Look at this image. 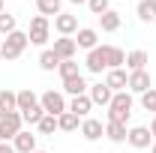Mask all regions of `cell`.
I'll list each match as a JSON object with an SVG mask.
<instances>
[{"mask_svg":"<svg viewBox=\"0 0 156 153\" xmlns=\"http://www.w3.org/2000/svg\"><path fill=\"white\" fill-rule=\"evenodd\" d=\"M90 102H93V105H105V108H108V105H111V87H108V84H105V81H99V84H93V87H90Z\"/></svg>","mask_w":156,"mask_h":153,"instance_id":"obj_10","label":"cell"},{"mask_svg":"<svg viewBox=\"0 0 156 153\" xmlns=\"http://www.w3.org/2000/svg\"><path fill=\"white\" fill-rule=\"evenodd\" d=\"M132 114V93L129 90H120L111 96V105H108V120L111 123H126Z\"/></svg>","mask_w":156,"mask_h":153,"instance_id":"obj_2","label":"cell"},{"mask_svg":"<svg viewBox=\"0 0 156 153\" xmlns=\"http://www.w3.org/2000/svg\"><path fill=\"white\" fill-rule=\"evenodd\" d=\"M12 147H15V153H33L36 150V135L21 129V132L12 138Z\"/></svg>","mask_w":156,"mask_h":153,"instance_id":"obj_11","label":"cell"},{"mask_svg":"<svg viewBox=\"0 0 156 153\" xmlns=\"http://www.w3.org/2000/svg\"><path fill=\"white\" fill-rule=\"evenodd\" d=\"M18 27H15V15H9V12H0V33L3 36H9V33H15Z\"/></svg>","mask_w":156,"mask_h":153,"instance_id":"obj_28","label":"cell"},{"mask_svg":"<svg viewBox=\"0 0 156 153\" xmlns=\"http://www.w3.org/2000/svg\"><path fill=\"white\" fill-rule=\"evenodd\" d=\"M48 18L45 15H33V21H30V33H27V39H30V45H45L48 42Z\"/></svg>","mask_w":156,"mask_h":153,"instance_id":"obj_6","label":"cell"},{"mask_svg":"<svg viewBox=\"0 0 156 153\" xmlns=\"http://www.w3.org/2000/svg\"><path fill=\"white\" fill-rule=\"evenodd\" d=\"M36 3H39V0H36Z\"/></svg>","mask_w":156,"mask_h":153,"instance_id":"obj_41","label":"cell"},{"mask_svg":"<svg viewBox=\"0 0 156 153\" xmlns=\"http://www.w3.org/2000/svg\"><path fill=\"white\" fill-rule=\"evenodd\" d=\"M138 18H141V21H153V18H156L153 0H141V3H138Z\"/></svg>","mask_w":156,"mask_h":153,"instance_id":"obj_29","label":"cell"},{"mask_svg":"<svg viewBox=\"0 0 156 153\" xmlns=\"http://www.w3.org/2000/svg\"><path fill=\"white\" fill-rule=\"evenodd\" d=\"M36 129H39L42 135H54V129H57V117H54V114H45V117L36 123Z\"/></svg>","mask_w":156,"mask_h":153,"instance_id":"obj_27","label":"cell"},{"mask_svg":"<svg viewBox=\"0 0 156 153\" xmlns=\"http://www.w3.org/2000/svg\"><path fill=\"white\" fill-rule=\"evenodd\" d=\"M126 135H129V129H126V123H105V138L108 141H114V144H123L126 141Z\"/></svg>","mask_w":156,"mask_h":153,"instance_id":"obj_18","label":"cell"},{"mask_svg":"<svg viewBox=\"0 0 156 153\" xmlns=\"http://www.w3.org/2000/svg\"><path fill=\"white\" fill-rule=\"evenodd\" d=\"M153 12H156V0H153Z\"/></svg>","mask_w":156,"mask_h":153,"instance_id":"obj_38","label":"cell"},{"mask_svg":"<svg viewBox=\"0 0 156 153\" xmlns=\"http://www.w3.org/2000/svg\"><path fill=\"white\" fill-rule=\"evenodd\" d=\"M126 66H129V72H138V69H144L147 66V51H132V54H126Z\"/></svg>","mask_w":156,"mask_h":153,"instance_id":"obj_21","label":"cell"},{"mask_svg":"<svg viewBox=\"0 0 156 153\" xmlns=\"http://www.w3.org/2000/svg\"><path fill=\"white\" fill-rule=\"evenodd\" d=\"M126 141H129L132 147H138V150H144V147H150V144H153V135H150L147 126H132L129 135H126Z\"/></svg>","mask_w":156,"mask_h":153,"instance_id":"obj_7","label":"cell"},{"mask_svg":"<svg viewBox=\"0 0 156 153\" xmlns=\"http://www.w3.org/2000/svg\"><path fill=\"white\" fill-rule=\"evenodd\" d=\"M99 24H102L105 33H114V30H120V15H117L114 9H108L105 15H99Z\"/></svg>","mask_w":156,"mask_h":153,"instance_id":"obj_20","label":"cell"},{"mask_svg":"<svg viewBox=\"0 0 156 153\" xmlns=\"http://www.w3.org/2000/svg\"><path fill=\"white\" fill-rule=\"evenodd\" d=\"M87 6H90L93 15H105V12L111 9V0H87Z\"/></svg>","mask_w":156,"mask_h":153,"instance_id":"obj_30","label":"cell"},{"mask_svg":"<svg viewBox=\"0 0 156 153\" xmlns=\"http://www.w3.org/2000/svg\"><path fill=\"white\" fill-rule=\"evenodd\" d=\"M78 120H81V117H75L72 111H63V114L57 117V129H63V132H75Z\"/></svg>","mask_w":156,"mask_h":153,"instance_id":"obj_22","label":"cell"},{"mask_svg":"<svg viewBox=\"0 0 156 153\" xmlns=\"http://www.w3.org/2000/svg\"><path fill=\"white\" fill-rule=\"evenodd\" d=\"M39 108V96L27 87V90H18V114H27V111H33Z\"/></svg>","mask_w":156,"mask_h":153,"instance_id":"obj_16","label":"cell"},{"mask_svg":"<svg viewBox=\"0 0 156 153\" xmlns=\"http://www.w3.org/2000/svg\"><path fill=\"white\" fill-rule=\"evenodd\" d=\"M57 72H60V78H63V81H66V78H75V75H81V72H78V63H75V60H60Z\"/></svg>","mask_w":156,"mask_h":153,"instance_id":"obj_26","label":"cell"},{"mask_svg":"<svg viewBox=\"0 0 156 153\" xmlns=\"http://www.w3.org/2000/svg\"><path fill=\"white\" fill-rule=\"evenodd\" d=\"M0 117H6V108H3V105H0Z\"/></svg>","mask_w":156,"mask_h":153,"instance_id":"obj_34","label":"cell"},{"mask_svg":"<svg viewBox=\"0 0 156 153\" xmlns=\"http://www.w3.org/2000/svg\"><path fill=\"white\" fill-rule=\"evenodd\" d=\"M150 147H153V153H156V141H153V144H150Z\"/></svg>","mask_w":156,"mask_h":153,"instance_id":"obj_36","label":"cell"},{"mask_svg":"<svg viewBox=\"0 0 156 153\" xmlns=\"http://www.w3.org/2000/svg\"><path fill=\"white\" fill-rule=\"evenodd\" d=\"M90 108H93V102H90V96L81 93V96H72V102H69V111L75 117H87L90 114Z\"/></svg>","mask_w":156,"mask_h":153,"instance_id":"obj_17","label":"cell"},{"mask_svg":"<svg viewBox=\"0 0 156 153\" xmlns=\"http://www.w3.org/2000/svg\"><path fill=\"white\" fill-rule=\"evenodd\" d=\"M21 126H24V117H21L18 111L0 117V141H12V138L21 132Z\"/></svg>","mask_w":156,"mask_h":153,"instance_id":"obj_5","label":"cell"},{"mask_svg":"<svg viewBox=\"0 0 156 153\" xmlns=\"http://www.w3.org/2000/svg\"><path fill=\"white\" fill-rule=\"evenodd\" d=\"M39 66H42L45 72H51V69H57V66H60V57L48 48V51H42V54H39Z\"/></svg>","mask_w":156,"mask_h":153,"instance_id":"obj_25","label":"cell"},{"mask_svg":"<svg viewBox=\"0 0 156 153\" xmlns=\"http://www.w3.org/2000/svg\"><path fill=\"white\" fill-rule=\"evenodd\" d=\"M126 63V54L117 48V45H96L90 54H87V69L90 72H102V69H120Z\"/></svg>","mask_w":156,"mask_h":153,"instance_id":"obj_1","label":"cell"},{"mask_svg":"<svg viewBox=\"0 0 156 153\" xmlns=\"http://www.w3.org/2000/svg\"><path fill=\"white\" fill-rule=\"evenodd\" d=\"M96 39H99V33L93 30V27H81V30L75 33V45H78V48L93 51V48H96Z\"/></svg>","mask_w":156,"mask_h":153,"instance_id":"obj_15","label":"cell"},{"mask_svg":"<svg viewBox=\"0 0 156 153\" xmlns=\"http://www.w3.org/2000/svg\"><path fill=\"white\" fill-rule=\"evenodd\" d=\"M0 105L6 108V114L18 111V93H12V90H0Z\"/></svg>","mask_w":156,"mask_h":153,"instance_id":"obj_24","label":"cell"},{"mask_svg":"<svg viewBox=\"0 0 156 153\" xmlns=\"http://www.w3.org/2000/svg\"><path fill=\"white\" fill-rule=\"evenodd\" d=\"M36 6H39V15H45V18H48V15H54V18H57L63 0H39Z\"/></svg>","mask_w":156,"mask_h":153,"instance_id":"obj_23","label":"cell"},{"mask_svg":"<svg viewBox=\"0 0 156 153\" xmlns=\"http://www.w3.org/2000/svg\"><path fill=\"white\" fill-rule=\"evenodd\" d=\"M129 93H147L150 90V72L147 69H138V72H129Z\"/></svg>","mask_w":156,"mask_h":153,"instance_id":"obj_8","label":"cell"},{"mask_svg":"<svg viewBox=\"0 0 156 153\" xmlns=\"http://www.w3.org/2000/svg\"><path fill=\"white\" fill-rule=\"evenodd\" d=\"M147 129H150V135H153V141H156V117L150 120V126H147Z\"/></svg>","mask_w":156,"mask_h":153,"instance_id":"obj_33","label":"cell"},{"mask_svg":"<svg viewBox=\"0 0 156 153\" xmlns=\"http://www.w3.org/2000/svg\"><path fill=\"white\" fill-rule=\"evenodd\" d=\"M69 3H87V0H69Z\"/></svg>","mask_w":156,"mask_h":153,"instance_id":"obj_35","label":"cell"},{"mask_svg":"<svg viewBox=\"0 0 156 153\" xmlns=\"http://www.w3.org/2000/svg\"><path fill=\"white\" fill-rule=\"evenodd\" d=\"M54 27H57V33H60V36L78 33V18H75V15H66V12H60L57 18H54Z\"/></svg>","mask_w":156,"mask_h":153,"instance_id":"obj_14","label":"cell"},{"mask_svg":"<svg viewBox=\"0 0 156 153\" xmlns=\"http://www.w3.org/2000/svg\"><path fill=\"white\" fill-rule=\"evenodd\" d=\"M0 12H3V0H0Z\"/></svg>","mask_w":156,"mask_h":153,"instance_id":"obj_37","label":"cell"},{"mask_svg":"<svg viewBox=\"0 0 156 153\" xmlns=\"http://www.w3.org/2000/svg\"><path fill=\"white\" fill-rule=\"evenodd\" d=\"M33 153H45V150H33Z\"/></svg>","mask_w":156,"mask_h":153,"instance_id":"obj_39","label":"cell"},{"mask_svg":"<svg viewBox=\"0 0 156 153\" xmlns=\"http://www.w3.org/2000/svg\"><path fill=\"white\" fill-rule=\"evenodd\" d=\"M27 45H30L27 33L15 30V33H9V36H6V42L0 45V54H3V60H18L21 54H24V48H27Z\"/></svg>","mask_w":156,"mask_h":153,"instance_id":"obj_3","label":"cell"},{"mask_svg":"<svg viewBox=\"0 0 156 153\" xmlns=\"http://www.w3.org/2000/svg\"><path fill=\"white\" fill-rule=\"evenodd\" d=\"M141 105H144L147 111H153V114H156V90H153V87H150L147 93H141Z\"/></svg>","mask_w":156,"mask_h":153,"instance_id":"obj_31","label":"cell"},{"mask_svg":"<svg viewBox=\"0 0 156 153\" xmlns=\"http://www.w3.org/2000/svg\"><path fill=\"white\" fill-rule=\"evenodd\" d=\"M39 105H42L45 114H54V117H60L63 111H69V105H66L63 93H57V90H45V93L39 96Z\"/></svg>","mask_w":156,"mask_h":153,"instance_id":"obj_4","label":"cell"},{"mask_svg":"<svg viewBox=\"0 0 156 153\" xmlns=\"http://www.w3.org/2000/svg\"><path fill=\"white\" fill-rule=\"evenodd\" d=\"M51 51H54L60 60H72V57H75V51H78V45H75V39L60 36V39H54V48H51Z\"/></svg>","mask_w":156,"mask_h":153,"instance_id":"obj_9","label":"cell"},{"mask_svg":"<svg viewBox=\"0 0 156 153\" xmlns=\"http://www.w3.org/2000/svg\"><path fill=\"white\" fill-rule=\"evenodd\" d=\"M105 84L111 87V93H120V90H126V87H129V75H126L123 69H108Z\"/></svg>","mask_w":156,"mask_h":153,"instance_id":"obj_12","label":"cell"},{"mask_svg":"<svg viewBox=\"0 0 156 153\" xmlns=\"http://www.w3.org/2000/svg\"><path fill=\"white\" fill-rule=\"evenodd\" d=\"M63 93H69V96H81V93H87V81H84V75L66 78V81H63Z\"/></svg>","mask_w":156,"mask_h":153,"instance_id":"obj_19","label":"cell"},{"mask_svg":"<svg viewBox=\"0 0 156 153\" xmlns=\"http://www.w3.org/2000/svg\"><path fill=\"white\" fill-rule=\"evenodd\" d=\"M0 60H3V54H0Z\"/></svg>","mask_w":156,"mask_h":153,"instance_id":"obj_40","label":"cell"},{"mask_svg":"<svg viewBox=\"0 0 156 153\" xmlns=\"http://www.w3.org/2000/svg\"><path fill=\"white\" fill-rule=\"evenodd\" d=\"M0 153H15V147H12L9 141H0Z\"/></svg>","mask_w":156,"mask_h":153,"instance_id":"obj_32","label":"cell"},{"mask_svg":"<svg viewBox=\"0 0 156 153\" xmlns=\"http://www.w3.org/2000/svg\"><path fill=\"white\" fill-rule=\"evenodd\" d=\"M81 135H84L87 141H99V138L105 135V126H102V120H93V117H87V120L81 123Z\"/></svg>","mask_w":156,"mask_h":153,"instance_id":"obj_13","label":"cell"}]
</instances>
